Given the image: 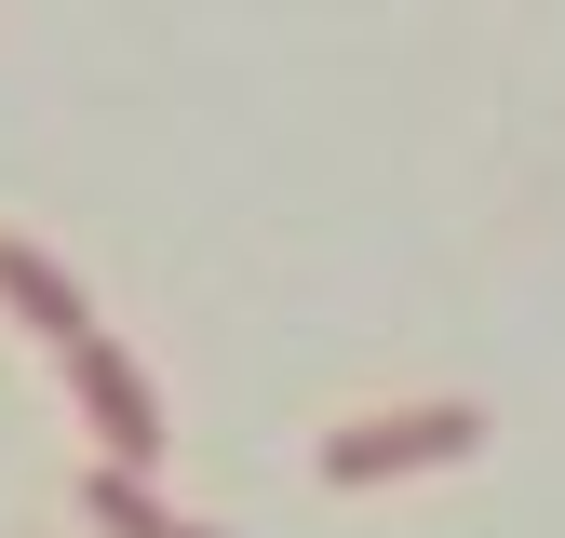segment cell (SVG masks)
I'll return each mask as SVG.
<instances>
[{
    "instance_id": "obj_1",
    "label": "cell",
    "mask_w": 565,
    "mask_h": 538,
    "mask_svg": "<svg viewBox=\"0 0 565 538\" xmlns=\"http://www.w3.org/2000/svg\"><path fill=\"white\" fill-rule=\"evenodd\" d=\"M484 458V404H377V418L323 431V485L364 498V485H404V471H458Z\"/></svg>"
},
{
    "instance_id": "obj_2",
    "label": "cell",
    "mask_w": 565,
    "mask_h": 538,
    "mask_svg": "<svg viewBox=\"0 0 565 538\" xmlns=\"http://www.w3.org/2000/svg\"><path fill=\"white\" fill-rule=\"evenodd\" d=\"M67 404H82V431H95V458L108 471H162V390H149V364L121 351V336H82L67 351Z\"/></svg>"
},
{
    "instance_id": "obj_3",
    "label": "cell",
    "mask_w": 565,
    "mask_h": 538,
    "mask_svg": "<svg viewBox=\"0 0 565 538\" xmlns=\"http://www.w3.org/2000/svg\"><path fill=\"white\" fill-rule=\"evenodd\" d=\"M0 310H14V323L41 336L54 364H67V351H82V336H95V297L67 283V269H54L41 243H0Z\"/></svg>"
},
{
    "instance_id": "obj_4",
    "label": "cell",
    "mask_w": 565,
    "mask_h": 538,
    "mask_svg": "<svg viewBox=\"0 0 565 538\" xmlns=\"http://www.w3.org/2000/svg\"><path fill=\"white\" fill-rule=\"evenodd\" d=\"M82 525H95V538H216V525H189L149 471H108V458L82 471Z\"/></svg>"
}]
</instances>
